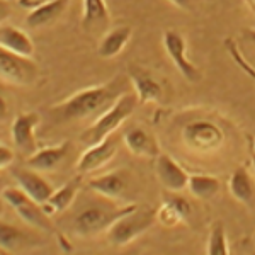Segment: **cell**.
<instances>
[{
	"mask_svg": "<svg viewBox=\"0 0 255 255\" xmlns=\"http://www.w3.org/2000/svg\"><path fill=\"white\" fill-rule=\"evenodd\" d=\"M131 85H133L131 77L118 75L116 79L109 80L104 85L79 90L63 102L53 106L51 113L56 121H79V119L89 118L97 119L101 114L113 108L119 97L129 92Z\"/></svg>",
	"mask_w": 255,
	"mask_h": 255,
	"instance_id": "1",
	"label": "cell"
},
{
	"mask_svg": "<svg viewBox=\"0 0 255 255\" xmlns=\"http://www.w3.org/2000/svg\"><path fill=\"white\" fill-rule=\"evenodd\" d=\"M138 102L139 101H138L136 94L126 92L125 96L119 97V101L113 108L106 111L104 114H101V116L94 121V125L82 133L80 141L90 146V145H96V143L102 141V139H106L108 136H111V134H114V131H118L119 126L134 113Z\"/></svg>",
	"mask_w": 255,
	"mask_h": 255,
	"instance_id": "2",
	"label": "cell"
},
{
	"mask_svg": "<svg viewBox=\"0 0 255 255\" xmlns=\"http://www.w3.org/2000/svg\"><path fill=\"white\" fill-rule=\"evenodd\" d=\"M136 208V204L123 208L102 206V204H90V206L82 208L75 216H73V233L79 237H92L101 232H108L109 226L118 220L119 216L126 215Z\"/></svg>",
	"mask_w": 255,
	"mask_h": 255,
	"instance_id": "3",
	"label": "cell"
},
{
	"mask_svg": "<svg viewBox=\"0 0 255 255\" xmlns=\"http://www.w3.org/2000/svg\"><path fill=\"white\" fill-rule=\"evenodd\" d=\"M157 221V209L151 208H133L126 215L119 216L108 230L109 242L113 245L123 247L136 240Z\"/></svg>",
	"mask_w": 255,
	"mask_h": 255,
	"instance_id": "4",
	"label": "cell"
},
{
	"mask_svg": "<svg viewBox=\"0 0 255 255\" xmlns=\"http://www.w3.org/2000/svg\"><path fill=\"white\" fill-rule=\"evenodd\" d=\"M2 197L17 213V216L24 223H27L32 228H38L41 232H53V223L49 220V215L43 209V204L27 196L20 187H5L2 191Z\"/></svg>",
	"mask_w": 255,
	"mask_h": 255,
	"instance_id": "5",
	"label": "cell"
},
{
	"mask_svg": "<svg viewBox=\"0 0 255 255\" xmlns=\"http://www.w3.org/2000/svg\"><path fill=\"white\" fill-rule=\"evenodd\" d=\"M38 72V65L31 60V56H22L0 48V77L3 82L27 87L36 82Z\"/></svg>",
	"mask_w": 255,
	"mask_h": 255,
	"instance_id": "6",
	"label": "cell"
},
{
	"mask_svg": "<svg viewBox=\"0 0 255 255\" xmlns=\"http://www.w3.org/2000/svg\"><path fill=\"white\" fill-rule=\"evenodd\" d=\"M182 138L187 146L196 151H203V153L216 151L225 141L221 128L209 119H194L187 123L182 131Z\"/></svg>",
	"mask_w": 255,
	"mask_h": 255,
	"instance_id": "7",
	"label": "cell"
},
{
	"mask_svg": "<svg viewBox=\"0 0 255 255\" xmlns=\"http://www.w3.org/2000/svg\"><path fill=\"white\" fill-rule=\"evenodd\" d=\"M163 46H165L167 55L174 61L184 79L189 82H196L199 79V68L187 58V43L180 32L177 31H165L163 32Z\"/></svg>",
	"mask_w": 255,
	"mask_h": 255,
	"instance_id": "8",
	"label": "cell"
},
{
	"mask_svg": "<svg viewBox=\"0 0 255 255\" xmlns=\"http://www.w3.org/2000/svg\"><path fill=\"white\" fill-rule=\"evenodd\" d=\"M118 145L119 141L111 134L96 145L87 146V150L82 153V157L77 162V170L80 174H90V172H96L101 167L108 165L111 160L116 157Z\"/></svg>",
	"mask_w": 255,
	"mask_h": 255,
	"instance_id": "9",
	"label": "cell"
},
{
	"mask_svg": "<svg viewBox=\"0 0 255 255\" xmlns=\"http://www.w3.org/2000/svg\"><path fill=\"white\" fill-rule=\"evenodd\" d=\"M155 174L163 187L170 192H180L189 186V175L180 163H177L170 155L160 153L155 163Z\"/></svg>",
	"mask_w": 255,
	"mask_h": 255,
	"instance_id": "10",
	"label": "cell"
},
{
	"mask_svg": "<svg viewBox=\"0 0 255 255\" xmlns=\"http://www.w3.org/2000/svg\"><path fill=\"white\" fill-rule=\"evenodd\" d=\"M39 114L38 113H24L19 114L12 123V139L19 151L31 157L32 153L38 151L36 148V136L34 131L39 125Z\"/></svg>",
	"mask_w": 255,
	"mask_h": 255,
	"instance_id": "11",
	"label": "cell"
},
{
	"mask_svg": "<svg viewBox=\"0 0 255 255\" xmlns=\"http://www.w3.org/2000/svg\"><path fill=\"white\" fill-rule=\"evenodd\" d=\"M12 177L15 179V182L19 184V187L26 192L27 196H31L34 201H38L39 204H44L55 192V187L48 182L44 177L38 174V170L27 167V168H15L12 172Z\"/></svg>",
	"mask_w": 255,
	"mask_h": 255,
	"instance_id": "12",
	"label": "cell"
},
{
	"mask_svg": "<svg viewBox=\"0 0 255 255\" xmlns=\"http://www.w3.org/2000/svg\"><path fill=\"white\" fill-rule=\"evenodd\" d=\"M123 141L128 146V150L133 155H136V157L157 158L160 155V146L157 139L151 136L148 131L143 129V128L138 126L128 128L125 133H123Z\"/></svg>",
	"mask_w": 255,
	"mask_h": 255,
	"instance_id": "13",
	"label": "cell"
},
{
	"mask_svg": "<svg viewBox=\"0 0 255 255\" xmlns=\"http://www.w3.org/2000/svg\"><path fill=\"white\" fill-rule=\"evenodd\" d=\"M68 148H70V141H63L55 146L41 148V150H38L36 153H32L31 157L27 158L26 163H27V167L34 168V170H38V172L55 170L68 155Z\"/></svg>",
	"mask_w": 255,
	"mask_h": 255,
	"instance_id": "14",
	"label": "cell"
},
{
	"mask_svg": "<svg viewBox=\"0 0 255 255\" xmlns=\"http://www.w3.org/2000/svg\"><path fill=\"white\" fill-rule=\"evenodd\" d=\"M89 189L96 194L106 197V199L116 201L125 196L126 180L121 175V172H108L104 175L94 177L89 180Z\"/></svg>",
	"mask_w": 255,
	"mask_h": 255,
	"instance_id": "15",
	"label": "cell"
},
{
	"mask_svg": "<svg viewBox=\"0 0 255 255\" xmlns=\"http://www.w3.org/2000/svg\"><path fill=\"white\" fill-rule=\"evenodd\" d=\"M191 204L187 199L180 196H172L163 201V204L157 209V221L163 226H175L186 221L191 216Z\"/></svg>",
	"mask_w": 255,
	"mask_h": 255,
	"instance_id": "16",
	"label": "cell"
},
{
	"mask_svg": "<svg viewBox=\"0 0 255 255\" xmlns=\"http://www.w3.org/2000/svg\"><path fill=\"white\" fill-rule=\"evenodd\" d=\"M70 0H48V2L38 3L34 7L29 15H27L26 22L27 26L32 27V29H38V27L48 26V24L55 22L56 19L67 10Z\"/></svg>",
	"mask_w": 255,
	"mask_h": 255,
	"instance_id": "17",
	"label": "cell"
},
{
	"mask_svg": "<svg viewBox=\"0 0 255 255\" xmlns=\"http://www.w3.org/2000/svg\"><path fill=\"white\" fill-rule=\"evenodd\" d=\"M0 48L9 49L22 56L34 55V43L22 29L15 26H2L0 29Z\"/></svg>",
	"mask_w": 255,
	"mask_h": 255,
	"instance_id": "18",
	"label": "cell"
},
{
	"mask_svg": "<svg viewBox=\"0 0 255 255\" xmlns=\"http://www.w3.org/2000/svg\"><path fill=\"white\" fill-rule=\"evenodd\" d=\"M131 36H133V29L128 26H119L114 27V29L108 31L104 34V38L101 39L97 48V55L101 58L111 60L114 56H118L119 53L125 49V46L131 41Z\"/></svg>",
	"mask_w": 255,
	"mask_h": 255,
	"instance_id": "19",
	"label": "cell"
},
{
	"mask_svg": "<svg viewBox=\"0 0 255 255\" xmlns=\"http://www.w3.org/2000/svg\"><path fill=\"white\" fill-rule=\"evenodd\" d=\"M129 77H131V84L134 87V94L138 96V101L141 104L157 102L162 99V85L150 73L143 72V70H133L129 73Z\"/></svg>",
	"mask_w": 255,
	"mask_h": 255,
	"instance_id": "20",
	"label": "cell"
},
{
	"mask_svg": "<svg viewBox=\"0 0 255 255\" xmlns=\"http://www.w3.org/2000/svg\"><path fill=\"white\" fill-rule=\"evenodd\" d=\"M79 191H80V175L68 180V182L65 184V186H61L60 189H56L51 194V197L43 204V209L49 216L55 215V213L65 211L67 208L72 206V203L75 201Z\"/></svg>",
	"mask_w": 255,
	"mask_h": 255,
	"instance_id": "21",
	"label": "cell"
},
{
	"mask_svg": "<svg viewBox=\"0 0 255 255\" xmlns=\"http://www.w3.org/2000/svg\"><path fill=\"white\" fill-rule=\"evenodd\" d=\"M84 2V14H82V26L85 31H101L109 24V10L106 0H82Z\"/></svg>",
	"mask_w": 255,
	"mask_h": 255,
	"instance_id": "22",
	"label": "cell"
},
{
	"mask_svg": "<svg viewBox=\"0 0 255 255\" xmlns=\"http://www.w3.org/2000/svg\"><path fill=\"white\" fill-rule=\"evenodd\" d=\"M230 192L235 197L238 203L242 204H250L254 203V186H252V179H250L249 172L244 167L233 170V174L230 175V182H228Z\"/></svg>",
	"mask_w": 255,
	"mask_h": 255,
	"instance_id": "23",
	"label": "cell"
},
{
	"mask_svg": "<svg viewBox=\"0 0 255 255\" xmlns=\"http://www.w3.org/2000/svg\"><path fill=\"white\" fill-rule=\"evenodd\" d=\"M187 189L191 191V194L197 197V199L208 201L211 197H215L221 189L220 179L215 175L208 174H194L189 177V186Z\"/></svg>",
	"mask_w": 255,
	"mask_h": 255,
	"instance_id": "24",
	"label": "cell"
},
{
	"mask_svg": "<svg viewBox=\"0 0 255 255\" xmlns=\"http://www.w3.org/2000/svg\"><path fill=\"white\" fill-rule=\"evenodd\" d=\"M206 254L208 255H228L230 254L228 240H226V232H225V226L221 221H216V223L211 226Z\"/></svg>",
	"mask_w": 255,
	"mask_h": 255,
	"instance_id": "25",
	"label": "cell"
},
{
	"mask_svg": "<svg viewBox=\"0 0 255 255\" xmlns=\"http://www.w3.org/2000/svg\"><path fill=\"white\" fill-rule=\"evenodd\" d=\"M22 245V232L14 225H0V247L3 252H15Z\"/></svg>",
	"mask_w": 255,
	"mask_h": 255,
	"instance_id": "26",
	"label": "cell"
},
{
	"mask_svg": "<svg viewBox=\"0 0 255 255\" xmlns=\"http://www.w3.org/2000/svg\"><path fill=\"white\" fill-rule=\"evenodd\" d=\"M12 162H14V151L5 145H2L0 146V167L7 168L12 165Z\"/></svg>",
	"mask_w": 255,
	"mask_h": 255,
	"instance_id": "27",
	"label": "cell"
},
{
	"mask_svg": "<svg viewBox=\"0 0 255 255\" xmlns=\"http://www.w3.org/2000/svg\"><path fill=\"white\" fill-rule=\"evenodd\" d=\"M168 2L172 3V5H175L177 9H191V0H168Z\"/></svg>",
	"mask_w": 255,
	"mask_h": 255,
	"instance_id": "28",
	"label": "cell"
},
{
	"mask_svg": "<svg viewBox=\"0 0 255 255\" xmlns=\"http://www.w3.org/2000/svg\"><path fill=\"white\" fill-rule=\"evenodd\" d=\"M245 36L255 44V29H247V31H245Z\"/></svg>",
	"mask_w": 255,
	"mask_h": 255,
	"instance_id": "29",
	"label": "cell"
},
{
	"mask_svg": "<svg viewBox=\"0 0 255 255\" xmlns=\"http://www.w3.org/2000/svg\"><path fill=\"white\" fill-rule=\"evenodd\" d=\"M249 2H250V5H254V7H255V0H249Z\"/></svg>",
	"mask_w": 255,
	"mask_h": 255,
	"instance_id": "30",
	"label": "cell"
},
{
	"mask_svg": "<svg viewBox=\"0 0 255 255\" xmlns=\"http://www.w3.org/2000/svg\"><path fill=\"white\" fill-rule=\"evenodd\" d=\"M252 162H254V167H255V153L252 155Z\"/></svg>",
	"mask_w": 255,
	"mask_h": 255,
	"instance_id": "31",
	"label": "cell"
},
{
	"mask_svg": "<svg viewBox=\"0 0 255 255\" xmlns=\"http://www.w3.org/2000/svg\"><path fill=\"white\" fill-rule=\"evenodd\" d=\"M254 242H255V233H254Z\"/></svg>",
	"mask_w": 255,
	"mask_h": 255,
	"instance_id": "32",
	"label": "cell"
}]
</instances>
